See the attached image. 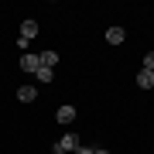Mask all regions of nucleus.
<instances>
[{"instance_id":"f03ea898","label":"nucleus","mask_w":154,"mask_h":154,"mask_svg":"<svg viewBox=\"0 0 154 154\" xmlns=\"http://www.w3.org/2000/svg\"><path fill=\"white\" fill-rule=\"evenodd\" d=\"M17 65H21L24 72H31V75H34V72L41 69V58H38V55H31V51H24V55H21V62H17Z\"/></svg>"},{"instance_id":"6e6552de","label":"nucleus","mask_w":154,"mask_h":154,"mask_svg":"<svg viewBox=\"0 0 154 154\" xmlns=\"http://www.w3.org/2000/svg\"><path fill=\"white\" fill-rule=\"evenodd\" d=\"M38 58H41V65H45V69H55V65H58V51H51V48H48V51H41Z\"/></svg>"},{"instance_id":"9d476101","label":"nucleus","mask_w":154,"mask_h":154,"mask_svg":"<svg viewBox=\"0 0 154 154\" xmlns=\"http://www.w3.org/2000/svg\"><path fill=\"white\" fill-rule=\"evenodd\" d=\"M144 69H151V72H154V51H147V55H144Z\"/></svg>"},{"instance_id":"9b49d317","label":"nucleus","mask_w":154,"mask_h":154,"mask_svg":"<svg viewBox=\"0 0 154 154\" xmlns=\"http://www.w3.org/2000/svg\"><path fill=\"white\" fill-rule=\"evenodd\" d=\"M93 151H96V147H82V144H79V147L72 151V154H93Z\"/></svg>"},{"instance_id":"7ed1b4c3","label":"nucleus","mask_w":154,"mask_h":154,"mask_svg":"<svg viewBox=\"0 0 154 154\" xmlns=\"http://www.w3.org/2000/svg\"><path fill=\"white\" fill-rule=\"evenodd\" d=\"M31 38H38V21H31V17H28V21L21 24V41L31 45Z\"/></svg>"},{"instance_id":"1a4fd4ad","label":"nucleus","mask_w":154,"mask_h":154,"mask_svg":"<svg viewBox=\"0 0 154 154\" xmlns=\"http://www.w3.org/2000/svg\"><path fill=\"white\" fill-rule=\"evenodd\" d=\"M34 79H38V82H51V79H55V69H38V72H34Z\"/></svg>"},{"instance_id":"39448f33","label":"nucleus","mask_w":154,"mask_h":154,"mask_svg":"<svg viewBox=\"0 0 154 154\" xmlns=\"http://www.w3.org/2000/svg\"><path fill=\"white\" fill-rule=\"evenodd\" d=\"M106 41H110V45H123L127 41V31L123 28H106Z\"/></svg>"},{"instance_id":"f8f14e48","label":"nucleus","mask_w":154,"mask_h":154,"mask_svg":"<svg viewBox=\"0 0 154 154\" xmlns=\"http://www.w3.org/2000/svg\"><path fill=\"white\" fill-rule=\"evenodd\" d=\"M93 154H110V151H106V147H96V151H93Z\"/></svg>"},{"instance_id":"20e7f679","label":"nucleus","mask_w":154,"mask_h":154,"mask_svg":"<svg viewBox=\"0 0 154 154\" xmlns=\"http://www.w3.org/2000/svg\"><path fill=\"white\" fill-rule=\"evenodd\" d=\"M55 120H58L62 127H69L72 120H75V106H69V103H65V106H58V113H55Z\"/></svg>"},{"instance_id":"f257e3e1","label":"nucleus","mask_w":154,"mask_h":154,"mask_svg":"<svg viewBox=\"0 0 154 154\" xmlns=\"http://www.w3.org/2000/svg\"><path fill=\"white\" fill-rule=\"evenodd\" d=\"M79 144H82V140H79V134H65L62 140H55V154H72Z\"/></svg>"},{"instance_id":"423d86ee","label":"nucleus","mask_w":154,"mask_h":154,"mask_svg":"<svg viewBox=\"0 0 154 154\" xmlns=\"http://www.w3.org/2000/svg\"><path fill=\"white\" fill-rule=\"evenodd\" d=\"M17 99H21V103H34V99H38V89L34 86H21L17 89Z\"/></svg>"},{"instance_id":"0eeeda50","label":"nucleus","mask_w":154,"mask_h":154,"mask_svg":"<svg viewBox=\"0 0 154 154\" xmlns=\"http://www.w3.org/2000/svg\"><path fill=\"white\" fill-rule=\"evenodd\" d=\"M137 86H140V89H151V86H154V72H151V69H140V72H137Z\"/></svg>"}]
</instances>
